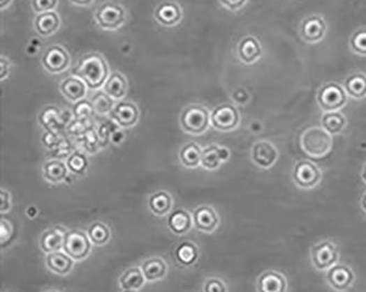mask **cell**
<instances>
[{"label":"cell","mask_w":366,"mask_h":292,"mask_svg":"<svg viewBox=\"0 0 366 292\" xmlns=\"http://www.w3.org/2000/svg\"><path fill=\"white\" fill-rule=\"evenodd\" d=\"M320 122L321 127L331 135H340L348 123L346 116L341 112H323Z\"/></svg>","instance_id":"cb8c5ba5"},{"label":"cell","mask_w":366,"mask_h":292,"mask_svg":"<svg viewBox=\"0 0 366 292\" xmlns=\"http://www.w3.org/2000/svg\"><path fill=\"white\" fill-rule=\"evenodd\" d=\"M0 211L1 213H5L11 208L10 194L8 192H6L3 189L0 190Z\"/></svg>","instance_id":"ee69618b"},{"label":"cell","mask_w":366,"mask_h":292,"mask_svg":"<svg viewBox=\"0 0 366 292\" xmlns=\"http://www.w3.org/2000/svg\"><path fill=\"white\" fill-rule=\"evenodd\" d=\"M193 223L201 232L212 233L219 224V217L212 207L201 206L193 211Z\"/></svg>","instance_id":"2e32d148"},{"label":"cell","mask_w":366,"mask_h":292,"mask_svg":"<svg viewBox=\"0 0 366 292\" xmlns=\"http://www.w3.org/2000/svg\"><path fill=\"white\" fill-rule=\"evenodd\" d=\"M73 74L83 80L88 89H97L109 78L108 65L99 53H89L80 59Z\"/></svg>","instance_id":"6da1fadb"},{"label":"cell","mask_w":366,"mask_h":292,"mask_svg":"<svg viewBox=\"0 0 366 292\" xmlns=\"http://www.w3.org/2000/svg\"><path fill=\"white\" fill-rule=\"evenodd\" d=\"M237 54L243 64H256L263 56V47L256 36H245L237 45Z\"/></svg>","instance_id":"7c38bea8"},{"label":"cell","mask_w":366,"mask_h":292,"mask_svg":"<svg viewBox=\"0 0 366 292\" xmlns=\"http://www.w3.org/2000/svg\"><path fill=\"white\" fill-rule=\"evenodd\" d=\"M310 256H312V265L316 269L328 270L338 264V248L329 240H325L312 248Z\"/></svg>","instance_id":"ba28073f"},{"label":"cell","mask_w":366,"mask_h":292,"mask_svg":"<svg viewBox=\"0 0 366 292\" xmlns=\"http://www.w3.org/2000/svg\"><path fill=\"white\" fill-rule=\"evenodd\" d=\"M57 0H32L34 11L39 13L52 11L57 7Z\"/></svg>","instance_id":"ab89813d"},{"label":"cell","mask_w":366,"mask_h":292,"mask_svg":"<svg viewBox=\"0 0 366 292\" xmlns=\"http://www.w3.org/2000/svg\"><path fill=\"white\" fill-rule=\"evenodd\" d=\"M176 259L184 266H191L198 259V248L191 242H184L176 248Z\"/></svg>","instance_id":"1f68e13d"},{"label":"cell","mask_w":366,"mask_h":292,"mask_svg":"<svg viewBox=\"0 0 366 292\" xmlns=\"http://www.w3.org/2000/svg\"><path fill=\"white\" fill-rule=\"evenodd\" d=\"M145 277L142 272V269L133 267L128 269L120 277L119 284L122 290H137L141 289L145 284Z\"/></svg>","instance_id":"83f0119b"},{"label":"cell","mask_w":366,"mask_h":292,"mask_svg":"<svg viewBox=\"0 0 366 292\" xmlns=\"http://www.w3.org/2000/svg\"><path fill=\"white\" fill-rule=\"evenodd\" d=\"M172 197L166 192H159L151 196L149 200V207L155 215L162 217L170 213L172 209Z\"/></svg>","instance_id":"f546056e"},{"label":"cell","mask_w":366,"mask_h":292,"mask_svg":"<svg viewBox=\"0 0 366 292\" xmlns=\"http://www.w3.org/2000/svg\"><path fill=\"white\" fill-rule=\"evenodd\" d=\"M204 292H227V287L221 280L212 278L205 282Z\"/></svg>","instance_id":"b9f144b4"},{"label":"cell","mask_w":366,"mask_h":292,"mask_svg":"<svg viewBox=\"0 0 366 292\" xmlns=\"http://www.w3.org/2000/svg\"><path fill=\"white\" fill-rule=\"evenodd\" d=\"M44 292H59V291H57V290H47V291H44Z\"/></svg>","instance_id":"816d5d0a"},{"label":"cell","mask_w":366,"mask_h":292,"mask_svg":"<svg viewBox=\"0 0 366 292\" xmlns=\"http://www.w3.org/2000/svg\"><path fill=\"white\" fill-rule=\"evenodd\" d=\"M15 236V225L11 221L1 217L0 220V245L1 247L8 245Z\"/></svg>","instance_id":"74e56055"},{"label":"cell","mask_w":366,"mask_h":292,"mask_svg":"<svg viewBox=\"0 0 366 292\" xmlns=\"http://www.w3.org/2000/svg\"><path fill=\"white\" fill-rule=\"evenodd\" d=\"M230 152L227 148H220L217 145H212L209 148H205L201 153V165L209 171L219 167L221 162L229 160Z\"/></svg>","instance_id":"ffe728a7"},{"label":"cell","mask_w":366,"mask_h":292,"mask_svg":"<svg viewBox=\"0 0 366 292\" xmlns=\"http://www.w3.org/2000/svg\"><path fill=\"white\" fill-rule=\"evenodd\" d=\"M316 100L323 112H340L348 105L349 96L343 85L329 82L320 86Z\"/></svg>","instance_id":"3957f363"},{"label":"cell","mask_w":366,"mask_h":292,"mask_svg":"<svg viewBox=\"0 0 366 292\" xmlns=\"http://www.w3.org/2000/svg\"><path fill=\"white\" fill-rule=\"evenodd\" d=\"M45 263L51 272L64 276L72 270L74 259H71L66 253L59 251L47 254Z\"/></svg>","instance_id":"7402d4cb"},{"label":"cell","mask_w":366,"mask_h":292,"mask_svg":"<svg viewBox=\"0 0 366 292\" xmlns=\"http://www.w3.org/2000/svg\"><path fill=\"white\" fill-rule=\"evenodd\" d=\"M66 233L67 231L62 226H55V228L45 231L40 240L42 251L47 254L59 252L64 246Z\"/></svg>","instance_id":"d6986e66"},{"label":"cell","mask_w":366,"mask_h":292,"mask_svg":"<svg viewBox=\"0 0 366 292\" xmlns=\"http://www.w3.org/2000/svg\"><path fill=\"white\" fill-rule=\"evenodd\" d=\"M362 178H363V180L366 183V163L365 165H364L363 171H362Z\"/></svg>","instance_id":"f907efd6"},{"label":"cell","mask_w":366,"mask_h":292,"mask_svg":"<svg viewBox=\"0 0 366 292\" xmlns=\"http://www.w3.org/2000/svg\"><path fill=\"white\" fill-rule=\"evenodd\" d=\"M73 3H75V5L78 6H88L91 5L92 1L93 0H71Z\"/></svg>","instance_id":"7dc6e473"},{"label":"cell","mask_w":366,"mask_h":292,"mask_svg":"<svg viewBox=\"0 0 366 292\" xmlns=\"http://www.w3.org/2000/svg\"><path fill=\"white\" fill-rule=\"evenodd\" d=\"M8 62H7L6 59L1 57L0 59V78L1 79H5V77H7V75H8Z\"/></svg>","instance_id":"f6af8a7d"},{"label":"cell","mask_w":366,"mask_h":292,"mask_svg":"<svg viewBox=\"0 0 366 292\" xmlns=\"http://www.w3.org/2000/svg\"><path fill=\"white\" fill-rule=\"evenodd\" d=\"M343 87L350 98L362 100L366 98V74L358 72L351 74L344 79Z\"/></svg>","instance_id":"44dd1931"},{"label":"cell","mask_w":366,"mask_h":292,"mask_svg":"<svg viewBox=\"0 0 366 292\" xmlns=\"http://www.w3.org/2000/svg\"><path fill=\"white\" fill-rule=\"evenodd\" d=\"M110 116L120 127L130 128L137 123L139 119V110L132 102L122 101L111 110Z\"/></svg>","instance_id":"9a60e30c"},{"label":"cell","mask_w":366,"mask_h":292,"mask_svg":"<svg viewBox=\"0 0 366 292\" xmlns=\"http://www.w3.org/2000/svg\"><path fill=\"white\" fill-rule=\"evenodd\" d=\"M212 114L199 105H191L184 110L181 116V124L186 132L191 135H201L208 129Z\"/></svg>","instance_id":"5b68a950"},{"label":"cell","mask_w":366,"mask_h":292,"mask_svg":"<svg viewBox=\"0 0 366 292\" xmlns=\"http://www.w3.org/2000/svg\"><path fill=\"white\" fill-rule=\"evenodd\" d=\"M88 236L91 238L92 243L96 245H103L110 240L111 233L105 223L97 221L88 229Z\"/></svg>","instance_id":"836d02e7"},{"label":"cell","mask_w":366,"mask_h":292,"mask_svg":"<svg viewBox=\"0 0 366 292\" xmlns=\"http://www.w3.org/2000/svg\"><path fill=\"white\" fill-rule=\"evenodd\" d=\"M251 129H252L253 132H262V130H263V125H262L261 122L254 121L252 122V124H251Z\"/></svg>","instance_id":"bcb514c9"},{"label":"cell","mask_w":366,"mask_h":292,"mask_svg":"<svg viewBox=\"0 0 366 292\" xmlns=\"http://www.w3.org/2000/svg\"><path fill=\"white\" fill-rule=\"evenodd\" d=\"M349 47L354 54L366 56V28H360L354 31L349 40Z\"/></svg>","instance_id":"e575fe53"},{"label":"cell","mask_w":366,"mask_h":292,"mask_svg":"<svg viewBox=\"0 0 366 292\" xmlns=\"http://www.w3.org/2000/svg\"><path fill=\"white\" fill-rule=\"evenodd\" d=\"M210 119L214 129L228 132L237 129L241 118L235 105L224 104L214 109Z\"/></svg>","instance_id":"52a82bcc"},{"label":"cell","mask_w":366,"mask_h":292,"mask_svg":"<svg viewBox=\"0 0 366 292\" xmlns=\"http://www.w3.org/2000/svg\"><path fill=\"white\" fill-rule=\"evenodd\" d=\"M63 249H64V253H66L74 261H82L86 259L91 252V238L83 231H67Z\"/></svg>","instance_id":"8992f818"},{"label":"cell","mask_w":366,"mask_h":292,"mask_svg":"<svg viewBox=\"0 0 366 292\" xmlns=\"http://www.w3.org/2000/svg\"><path fill=\"white\" fill-rule=\"evenodd\" d=\"M154 16L163 26H175L182 20V9L177 3L164 1L155 9Z\"/></svg>","instance_id":"ac0fdd59"},{"label":"cell","mask_w":366,"mask_h":292,"mask_svg":"<svg viewBox=\"0 0 366 292\" xmlns=\"http://www.w3.org/2000/svg\"><path fill=\"white\" fill-rule=\"evenodd\" d=\"M59 26V18L54 11L40 13L36 19V29L41 36H52L57 31Z\"/></svg>","instance_id":"484cf974"},{"label":"cell","mask_w":366,"mask_h":292,"mask_svg":"<svg viewBox=\"0 0 366 292\" xmlns=\"http://www.w3.org/2000/svg\"><path fill=\"white\" fill-rule=\"evenodd\" d=\"M327 21L321 15L312 13L305 17L298 26L300 39L307 45H318L327 36Z\"/></svg>","instance_id":"277c9868"},{"label":"cell","mask_w":366,"mask_h":292,"mask_svg":"<svg viewBox=\"0 0 366 292\" xmlns=\"http://www.w3.org/2000/svg\"><path fill=\"white\" fill-rule=\"evenodd\" d=\"M168 228L174 234L183 236L191 231L193 221L191 215L183 209L175 210L170 213L168 220Z\"/></svg>","instance_id":"603a6c76"},{"label":"cell","mask_w":366,"mask_h":292,"mask_svg":"<svg viewBox=\"0 0 366 292\" xmlns=\"http://www.w3.org/2000/svg\"><path fill=\"white\" fill-rule=\"evenodd\" d=\"M61 91L71 101H80L85 96L86 84L78 77H68L61 85Z\"/></svg>","instance_id":"4316f807"},{"label":"cell","mask_w":366,"mask_h":292,"mask_svg":"<svg viewBox=\"0 0 366 292\" xmlns=\"http://www.w3.org/2000/svg\"><path fill=\"white\" fill-rule=\"evenodd\" d=\"M201 153L203 151L196 143H189L180 152V158L186 167L195 169L201 163Z\"/></svg>","instance_id":"d6a6232c"},{"label":"cell","mask_w":366,"mask_h":292,"mask_svg":"<svg viewBox=\"0 0 366 292\" xmlns=\"http://www.w3.org/2000/svg\"><path fill=\"white\" fill-rule=\"evenodd\" d=\"M11 0H0V8L3 9L10 3Z\"/></svg>","instance_id":"c3c4849f"},{"label":"cell","mask_w":366,"mask_h":292,"mask_svg":"<svg viewBox=\"0 0 366 292\" xmlns=\"http://www.w3.org/2000/svg\"><path fill=\"white\" fill-rule=\"evenodd\" d=\"M327 282L337 291H346L353 284V272L346 265H335L328 269Z\"/></svg>","instance_id":"5bb4252c"},{"label":"cell","mask_w":366,"mask_h":292,"mask_svg":"<svg viewBox=\"0 0 366 292\" xmlns=\"http://www.w3.org/2000/svg\"><path fill=\"white\" fill-rule=\"evenodd\" d=\"M70 55L59 45H53L44 53L42 64L47 72L52 74H59L64 72L70 65Z\"/></svg>","instance_id":"4fadbf2b"},{"label":"cell","mask_w":366,"mask_h":292,"mask_svg":"<svg viewBox=\"0 0 366 292\" xmlns=\"http://www.w3.org/2000/svg\"><path fill=\"white\" fill-rule=\"evenodd\" d=\"M73 112H74V116L80 120L86 119L88 116H91L93 112H95V109H94L93 104H91L89 101L80 100L76 102Z\"/></svg>","instance_id":"f35d334b"},{"label":"cell","mask_w":366,"mask_h":292,"mask_svg":"<svg viewBox=\"0 0 366 292\" xmlns=\"http://www.w3.org/2000/svg\"><path fill=\"white\" fill-rule=\"evenodd\" d=\"M286 278L279 272L268 270L258 277V292H286Z\"/></svg>","instance_id":"e0dca14e"},{"label":"cell","mask_w":366,"mask_h":292,"mask_svg":"<svg viewBox=\"0 0 366 292\" xmlns=\"http://www.w3.org/2000/svg\"><path fill=\"white\" fill-rule=\"evenodd\" d=\"M142 272L145 275V279L149 282L162 279L168 272L166 261L160 257H151L142 263Z\"/></svg>","instance_id":"d4e9b609"},{"label":"cell","mask_w":366,"mask_h":292,"mask_svg":"<svg viewBox=\"0 0 366 292\" xmlns=\"http://www.w3.org/2000/svg\"><path fill=\"white\" fill-rule=\"evenodd\" d=\"M94 109L97 114H105L111 112L114 101L107 93H97L92 100Z\"/></svg>","instance_id":"8d00e7d4"},{"label":"cell","mask_w":366,"mask_h":292,"mask_svg":"<svg viewBox=\"0 0 366 292\" xmlns=\"http://www.w3.org/2000/svg\"><path fill=\"white\" fill-rule=\"evenodd\" d=\"M251 157L261 169H271L279 160V150L270 141L262 140L253 145Z\"/></svg>","instance_id":"8fae6325"},{"label":"cell","mask_w":366,"mask_h":292,"mask_svg":"<svg viewBox=\"0 0 366 292\" xmlns=\"http://www.w3.org/2000/svg\"><path fill=\"white\" fill-rule=\"evenodd\" d=\"M362 208L366 213V192L364 194L363 198H362Z\"/></svg>","instance_id":"681fc988"},{"label":"cell","mask_w":366,"mask_h":292,"mask_svg":"<svg viewBox=\"0 0 366 292\" xmlns=\"http://www.w3.org/2000/svg\"><path fill=\"white\" fill-rule=\"evenodd\" d=\"M295 184L300 188H314L321 180V171L309 160H300L293 171Z\"/></svg>","instance_id":"9c48e42d"},{"label":"cell","mask_w":366,"mask_h":292,"mask_svg":"<svg viewBox=\"0 0 366 292\" xmlns=\"http://www.w3.org/2000/svg\"><path fill=\"white\" fill-rule=\"evenodd\" d=\"M67 166L61 160H50L43 167L44 177L50 183L57 184L67 176Z\"/></svg>","instance_id":"4dcf8cb0"},{"label":"cell","mask_w":366,"mask_h":292,"mask_svg":"<svg viewBox=\"0 0 366 292\" xmlns=\"http://www.w3.org/2000/svg\"><path fill=\"white\" fill-rule=\"evenodd\" d=\"M105 91L115 99L124 98L128 91V83L120 72H112L105 84Z\"/></svg>","instance_id":"f1b7e54d"},{"label":"cell","mask_w":366,"mask_h":292,"mask_svg":"<svg viewBox=\"0 0 366 292\" xmlns=\"http://www.w3.org/2000/svg\"><path fill=\"white\" fill-rule=\"evenodd\" d=\"M248 1L249 0H220V3L228 10L237 11L242 9Z\"/></svg>","instance_id":"7bdbcfd3"},{"label":"cell","mask_w":366,"mask_h":292,"mask_svg":"<svg viewBox=\"0 0 366 292\" xmlns=\"http://www.w3.org/2000/svg\"><path fill=\"white\" fill-rule=\"evenodd\" d=\"M96 20L101 28L116 30L119 26H122L126 20L124 8L116 3H103L99 6L98 10L96 11Z\"/></svg>","instance_id":"30bf717a"},{"label":"cell","mask_w":366,"mask_h":292,"mask_svg":"<svg viewBox=\"0 0 366 292\" xmlns=\"http://www.w3.org/2000/svg\"><path fill=\"white\" fill-rule=\"evenodd\" d=\"M66 166L67 169H70L72 173L80 175V174L85 173L86 169H87V158L83 153H73L72 155L67 158Z\"/></svg>","instance_id":"d590c367"},{"label":"cell","mask_w":366,"mask_h":292,"mask_svg":"<svg viewBox=\"0 0 366 292\" xmlns=\"http://www.w3.org/2000/svg\"><path fill=\"white\" fill-rule=\"evenodd\" d=\"M124 292H136V290H124Z\"/></svg>","instance_id":"f5cc1de1"},{"label":"cell","mask_w":366,"mask_h":292,"mask_svg":"<svg viewBox=\"0 0 366 292\" xmlns=\"http://www.w3.org/2000/svg\"><path fill=\"white\" fill-rule=\"evenodd\" d=\"M332 135L323 127H312L305 130L300 137L304 152L312 157L320 158L328 155L332 150Z\"/></svg>","instance_id":"7a4b0ae2"},{"label":"cell","mask_w":366,"mask_h":292,"mask_svg":"<svg viewBox=\"0 0 366 292\" xmlns=\"http://www.w3.org/2000/svg\"><path fill=\"white\" fill-rule=\"evenodd\" d=\"M233 100L235 101V104L240 105V106H245L248 105L251 100V95L247 89L243 87H237L233 91Z\"/></svg>","instance_id":"60d3db41"}]
</instances>
